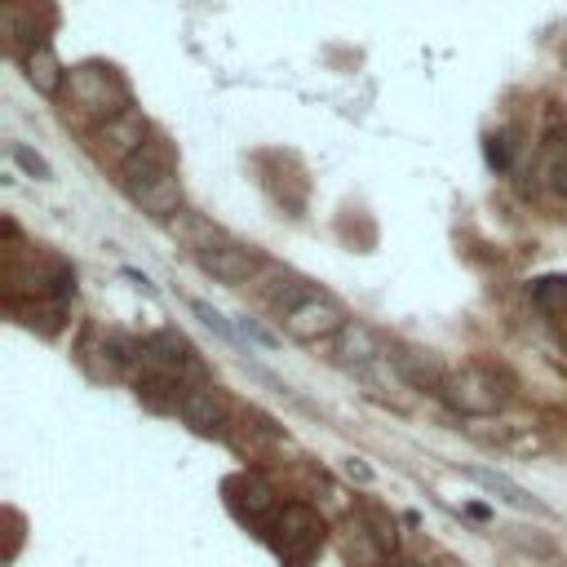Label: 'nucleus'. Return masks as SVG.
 Returning <instances> with one entry per match:
<instances>
[{
  "label": "nucleus",
  "instance_id": "nucleus-22",
  "mask_svg": "<svg viewBox=\"0 0 567 567\" xmlns=\"http://www.w3.org/2000/svg\"><path fill=\"white\" fill-rule=\"evenodd\" d=\"M488 164H492V169H505V147H501V138H488Z\"/></svg>",
  "mask_w": 567,
  "mask_h": 567
},
{
  "label": "nucleus",
  "instance_id": "nucleus-20",
  "mask_svg": "<svg viewBox=\"0 0 567 567\" xmlns=\"http://www.w3.org/2000/svg\"><path fill=\"white\" fill-rule=\"evenodd\" d=\"M240 337H249V342H257V346H266V350H275V337L266 333L262 324H253V319H240Z\"/></svg>",
  "mask_w": 567,
  "mask_h": 567
},
{
  "label": "nucleus",
  "instance_id": "nucleus-10",
  "mask_svg": "<svg viewBox=\"0 0 567 567\" xmlns=\"http://www.w3.org/2000/svg\"><path fill=\"white\" fill-rule=\"evenodd\" d=\"M178 417L204 439H218L226 430V404L204 386H187V395H182V404H178Z\"/></svg>",
  "mask_w": 567,
  "mask_h": 567
},
{
  "label": "nucleus",
  "instance_id": "nucleus-11",
  "mask_svg": "<svg viewBox=\"0 0 567 567\" xmlns=\"http://www.w3.org/2000/svg\"><path fill=\"white\" fill-rule=\"evenodd\" d=\"M23 67H27L32 89H36V94H45V98H54L58 89L67 85V71H63V63H58V54H54V45H49V40H40V45L27 49Z\"/></svg>",
  "mask_w": 567,
  "mask_h": 567
},
{
  "label": "nucleus",
  "instance_id": "nucleus-14",
  "mask_svg": "<svg viewBox=\"0 0 567 567\" xmlns=\"http://www.w3.org/2000/svg\"><path fill=\"white\" fill-rule=\"evenodd\" d=\"M461 474H466V479H474V483H479V488H488L492 497L510 501L514 510H532V514H541V510H545V505L536 501V497H532L528 488H519V483H514V479H505V474H497V470H483V466H466V470H461Z\"/></svg>",
  "mask_w": 567,
  "mask_h": 567
},
{
  "label": "nucleus",
  "instance_id": "nucleus-6",
  "mask_svg": "<svg viewBox=\"0 0 567 567\" xmlns=\"http://www.w3.org/2000/svg\"><path fill=\"white\" fill-rule=\"evenodd\" d=\"M350 324L346 311L333 302V297H324V293H315L311 302H302L293 315L284 319V333L293 337V342H306V346H315V342H333L337 333Z\"/></svg>",
  "mask_w": 567,
  "mask_h": 567
},
{
  "label": "nucleus",
  "instance_id": "nucleus-15",
  "mask_svg": "<svg viewBox=\"0 0 567 567\" xmlns=\"http://www.w3.org/2000/svg\"><path fill=\"white\" fill-rule=\"evenodd\" d=\"M226 492H244V497H231V510L235 514H249V519H262V514L275 505L271 483L257 479V474H235V479L226 483Z\"/></svg>",
  "mask_w": 567,
  "mask_h": 567
},
{
  "label": "nucleus",
  "instance_id": "nucleus-2",
  "mask_svg": "<svg viewBox=\"0 0 567 567\" xmlns=\"http://www.w3.org/2000/svg\"><path fill=\"white\" fill-rule=\"evenodd\" d=\"M439 399L448 408L466 412V417H488V412H497L505 404V390L492 368H461V373H448Z\"/></svg>",
  "mask_w": 567,
  "mask_h": 567
},
{
  "label": "nucleus",
  "instance_id": "nucleus-4",
  "mask_svg": "<svg viewBox=\"0 0 567 567\" xmlns=\"http://www.w3.org/2000/svg\"><path fill=\"white\" fill-rule=\"evenodd\" d=\"M151 142V133H147V120L138 116V111H125V116H116V120H107V125H98V133H94V156L102 160V164H116V169H125V164L138 156L142 147Z\"/></svg>",
  "mask_w": 567,
  "mask_h": 567
},
{
  "label": "nucleus",
  "instance_id": "nucleus-7",
  "mask_svg": "<svg viewBox=\"0 0 567 567\" xmlns=\"http://www.w3.org/2000/svg\"><path fill=\"white\" fill-rule=\"evenodd\" d=\"M328 350H333V364L350 368V373H368L377 359H386V346H381V337L364 324V319H350L342 333L328 342Z\"/></svg>",
  "mask_w": 567,
  "mask_h": 567
},
{
  "label": "nucleus",
  "instance_id": "nucleus-21",
  "mask_svg": "<svg viewBox=\"0 0 567 567\" xmlns=\"http://www.w3.org/2000/svg\"><path fill=\"white\" fill-rule=\"evenodd\" d=\"M346 474H350V479H359V483H373V470H368L359 457H350V461H346Z\"/></svg>",
  "mask_w": 567,
  "mask_h": 567
},
{
  "label": "nucleus",
  "instance_id": "nucleus-8",
  "mask_svg": "<svg viewBox=\"0 0 567 567\" xmlns=\"http://www.w3.org/2000/svg\"><path fill=\"white\" fill-rule=\"evenodd\" d=\"M195 262H200L204 275H213V280H222V284H244L257 271V257L231 240H218V244H209V249H200Z\"/></svg>",
  "mask_w": 567,
  "mask_h": 567
},
{
  "label": "nucleus",
  "instance_id": "nucleus-3",
  "mask_svg": "<svg viewBox=\"0 0 567 567\" xmlns=\"http://www.w3.org/2000/svg\"><path fill=\"white\" fill-rule=\"evenodd\" d=\"M275 550H280V559L288 567H306L311 563V554L324 545V523H319V514L311 505H284L280 514H275Z\"/></svg>",
  "mask_w": 567,
  "mask_h": 567
},
{
  "label": "nucleus",
  "instance_id": "nucleus-5",
  "mask_svg": "<svg viewBox=\"0 0 567 567\" xmlns=\"http://www.w3.org/2000/svg\"><path fill=\"white\" fill-rule=\"evenodd\" d=\"M138 355L147 359V368L151 373H160V377H173L182 386L187 377H204V364H200V355L191 350V342L182 333H156V337H147V342L138 346Z\"/></svg>",
  "mask_w": 567,
  "mask_h": 567
},
{
  "label": "nucleus",
  "instance_id": "nucleus-17",
  "mask_svg": "<svg viewBox=\"0 0 567 567\" xmlns=\"http://www.w3.org/2000/svg\"><path fill=\"white\" fill-rule=\"evenodd\" d=\"M9 156H14V164H18L23 173H32L36 182H49V178H54L49 160H45V156H36V151H32V147H23V142H9Z\"/></svg>",
  "mask_w": 567,
  "mask_h": 567
},
{
  "label": "nucleus",
  "instance_id": "nucleus-19",
  "mask_svg": "<svg viewBox=\"0 0 567 567\" xmlns=\"http://www.w3.org/2000/svg\"><path fill=\"white\" fill-rule=\"evenodd\" d=\"M368 523H373V536H377V545H381V550H395V545H399L395 523H386L377 510H368Z\"/></svg>",
  "mask_w": 567,
  "mask_h": 567
},
{
  "label": "nucleus",
  "instance_id": "nucleus-13",
  "mask_svg": "<svg viewBox=\"0 0 567 567\" xmlns=\"http://www.w3.org/2000/svg\"><path fill=\"white\" fill-rule=\"evenodd\" d=\"M133 204H138L142 213H151V218H178L182 213V187H178V173H169V178L151 182V187H138L129 195Z\"/></svg>",
  "mask_w": 567,
  "mask_h": 567
},
{
  "label": "nucleus",
  "instance_id": "nucleus-16",
  "mask_svg": "<svg viewBox=\"0 0 567 567\" xmlns=\"http://www.w3.org/2000/svg\"><path fill=\"white\" fill-rule=\"evenodd\" d=\"M311 297H315V288L306 284V280H297V275H280V280H275V288L266 293V302H271L275 311L288 319L302 302H311Z\"/></svg>",
  "mask_w": 567,
  "mask_h": 567
},
{
  "label": "nucleus",
  "instance_id": "nucleus-9",
  "mask_svg": "<svg viewBox=\"0 0 567 567\" xmlns=\"http://www.w3.org/2000/svg\"><path fill=\"white\" fill-rule=\"evenodd\" d=\"M173 173V151H169V142L164 138H151L147 147L133 156L125 169H120V187H125V195H133L138 187H151V182H160V178H169Z\"/></svg>",
  "mask_w": 567,
  "mask_h": 567
},
{
  "label": "nucleus",
  "instance_id": "nucleus-12",
  "mask_svg": "<svg viewBox=\"0 0 567 567\" xmlns=\"http://www.w3.org/2000/svg\"><path fill=\"white\" fill-rule=\"evenodd\" d=\"M395 368L399 377L408 381V386L417 390H443V381H448V373H443V364L435 355H426V350H395Z\"/></svg>",
  "mask_w": 567,
  "mask_h": 567
},
{
  "label": "nucleus",
  "instance_id": "nucleus-1",
  "mask_svg": "<svg viewBox=\"0 0 567 567\" xmlns=\"http://www.w3.org/2000/svg\"><path fill=\"white\" fill-rule=\"evenodd\" d=\"M67 94L85 116H102V125L129 111V85L120 80L116 67H102V63H85L67 71Z\"/></svg>",
  "mask_w": 567,
  "mask_h": 567
},
{
  "label": "nucleus",
  "instance_id": "nucleus-18",
  "mask_svg": "<svg viewBox=\"0 0 567 567\" xmlns=\"http://www.w3.org/2000/svg\"><path fill=\"white\" fill-rule=\"evenodd\" d=\"M191 311L200 315V319H204V328H213V333H218L222 342H240V328H231V324H226V319H222L218 311H213L209 302H200V297H195V302H191Z\"/></svg>",
  "mask_w": 567,
  "mask_h": 567
}]
</instances>
